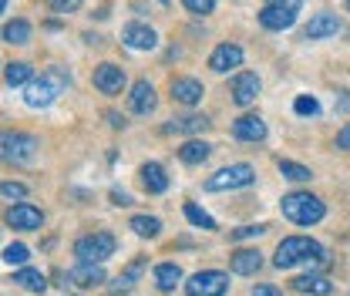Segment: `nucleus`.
<instances>
[{
    "label": "nucleus",
    "mask_w": 350,
    "mask_h": 296,
    "mask_svg": "<svg viewBox=\"0 0 350 296\" xmlns=\"http://www.w3.org/2000/svg\"><path fill=\"white\" fill-rule=\"evenodd\" d=\"M68 81H71V78H68V68H57V64H54V68H47L41 75V81H31V85H27L24 101H27L31 108H47V105L68 88Z\"/></svg>",
    "instance_id": "obj_1"
},
{
    "label": "nucleus",
    "mask_w": 350,
    "mask_h": 296,
    "mask_svg": "<svg viewBox=\"0 0 350 296\" xmlns=\"http://www.w3.org/2000/svg\"><path fill=\"white\" fill-rule=\"evenodd\" d=\"M280 209H283V215H286L290 222H297V226H317V222L327 215V206H323L317 196H310V192H290V196H283Z\"/></svg>",
    "instance_id": "obj_2"
},
{
    "label": "nucleus",
    "mask_w": 350,
    "mask_h": 296,
    "mask_svg": "<svg viewBox=\"0 0 350 296\" xmlns=\"http://www.w3.org/2000/svg\"><path fill=\"white\" fill-rule=\"evenodd\" d=\"M0 159L14 165H27L38 159V138L24 131H0Z\"/></svg>",
    "instance_id": "obj_3"
},
{
    "label": "nucleus",
    "mask_w": 350,
    "mask_h": 296,
    "mask_svg": "<svg viewBox=\"0 0 350 296\" xmlns=\"http://www.w3.org/2000/svg\"><path fill=\"white\" fill-rule=\"evenodd\" d=\"M320 250H323V246L313 243V239H306V236H290V239H283V243L276 246L273 266H276V269H290V266H297V263H306L310 256H317Z\"/></svg>",
    "instance_id": "obj_4"
},
{
    "label": "nucleus",
    "mask_w": 350,
    "mask_h": 296,
    "mask_svg": "<svg viewBox=\"0 0 350 296\" xmlns=\"http://www.w3.org/2000/svg\"><path fill=\"white\" fill-rule=\"evenodd\" d=\"M253 182H256L253 165L236 162V165H226V169H219L216 175H209V178H206V189H209V192H232V189H246V185H253Z\"/></svg>",
    "instance_id": "obj_5"
},
{
    "label": "nucleus",
    "mask_w": 350,
    "mask_h": 296,
    "mask_svg": "<svg viewBox=\"0 0 350 296\" xmlns=\"http://www.w3.org/2000/svg\"><path fill=\"white\" fill-rule=\"evenodd\" d=\"M75 256L78 263H105L108 256H115V236L111 232H88L75 243Z\"/></svg>",
    "instance_id": "obj_6"
},
{
    "label": "nucleus",
    "mask_w": 350,
    "mask_h": 296,
    "mask_svg": "<svg viewBox=\"0 0 350 296\" xmlns=\"http://www.w3.org/2000/svg\"><path fill=\"white\" fill-rule=\"evenodd\" d=\"M226 290H229V276L219 269H202L185 283L189 296H226Z\"/></svg>",
    "instance_id": "obj_7"
},
{
    "label": "nucleus",
    "mask_w": 350,
    "mask_h": 296,
    "mask_svg": "<svg viewBox=\"0 0 350 296\" xmlns=\"http://www.w3.org/2000/svg\"><path fill=\"white\" fill-rule=\"evenodd\" d=\"M7 226H14L21 232H34V229L44 226V212L38 206H31V202H17V206L7 209Z\"/></svg>",
    "instance_id": "obj_8"
},
{
    "label": "nucleus",
    "mask_w": 350,
    "mask_h": 296,
    "mask_svg": "<svg viewBox=\"0 0 350 296\" xmlns=\"http://www.w3.org/2000/svg\"><path fill=\"white\" fill-rule=\"evenodd\" d=\"M94 88L101 94H122L125 88V71L118 64H98L94 68Z\"/></svg>",
    "instance_id": "obj_9"
},
{
    "label": "nucleus",
    "mask_w": 350,
    "mask_h": 296,
    "mask_svg": "<svg viewBox=\"0 0 350 296\" xmlns=\"http://www.w3.org/2000/svg\"><path fill=\"white\" fill-rule=\"evenodd\" d=\"M239 64H243V47L239 44H219L213 51V57H209V68L219 71V75H226V71H232Z\"/></svg>",
    "instance_id": "obj_10"
},
{
    "label": "nucleus",
    "mask_w": 350,
    "mask_h": 296,
    "mask_svg": "<svg viewBox=\"0 0 350 296\" xmlns=\"http://www.w3.org/2000/svg\"><path fill=\"white\" fill-rule=\"evenodd\" d=\"M122 44L131 47V51H152L159 38H155V31L148 27V24H129L125 31H122Z\"/></svg>",
    "instance_id": "obj_11"
},
{
    "label": "nucleus",
    "mask_w": 350,
    "mask_h": 296,
    "mask_svg": "<svg viewBox=\"0 0 350 296\" xmlns=\"http://www.w3.org/2000/svg\"><path fill=\"white\" fill-rule=\"evenodd\" d=\"M68 280L81 290H91V286L105 283V269H101V263H78L75 269H68Z\"/></svg>",
    "instance_id": "obj_12"
},
{
    "label": "nucleus",
    "mask_w": 350,
    "mask_h": 296,
    "mask_svg": "<svg viewBox=\"0 0 350 296\" xmlns=\"http://www.w3.org/2000/svg\"><path fill=\"white\" fill-rule=\"evenodd\" d=\"M260 78L253 75V71H243V75H236V81H232V101L236 105H253L256 101V94H260Z\"/></svg>",
    "instance_id": "obj_13"
},
{
    "label": "nucleus",
    "mask_w": 350,
    "mask_h": 296,
    "mask_svg": "<svg viewBox=\"0 0 350 296\" xmlns=\"http://www.w3.org/2000/svg\"><path fill=\"white\" fill-rule=\"evenodd\" d=\"M232 135L239 138V142H262L266 138V122H262L260 115H243V118H236L232 122Z\"/></svg>",
    "instance_id": "obj_14"
},
{
    "label": "nucleus",
    "mask_w": 350,
    "mask_h": 296,
    "mask_svg": "<svg viewBox=\"0 0 350 296\" xmlns=\"http://www.w3.org/2000/svg\"><path fill=\"white\" fill-rule=\"evenodd\" d=\"M337 31H340L337 14H317V17H310V24L304 27V38L306 41H320V38H334Z\"/></svg>",
    "instance_id": "obj_15"
},
{
    "label": "nucleus",
    "mask_w": 350,
    "mask_h": 296,
    "mask_svg": "<svg viewBox=\"0 0 350 296\" xmlns=\"http://www.w3.org/2000/svg\"><path fill=\"white\" fill-rule=\"evenodd\" d=\"M155 88L148 85V81H135L131 85V94H129V108L135 115H148V111H155Z\"/></svg>",
    "instance_id": "obj_16"
},
{
    "label": "nucleus",
    "mask_w": 350,
    "mask_h": 296,
    "mask_svg": "<svg viewBox=\"0 0 350 296\" xmlns=\"http://www.w3.org/2000/svg\"><path fill=\"white\" fill-rule=\"evenodd\" d=\"M293 290L297 293H306V296H330L334 293V283L320 273H306V276H297L293 280Z\"/></svg>",
    "instance_id": "obj_17"
},
{
    "label": "nucleus",
    "mask_w": 350,
    "mask_h": 296,
    "mask_svg": "<svg viewBox=\"0 0 350 296\" xmlns=\"http://www.w3.org/2000/svg\"><path fill=\"white\" fill-rule=\"evenodd\" d=\"M206 128H209V118H206V115H185V118L165 122L162 131H165V135H199V131H206Z\"/></svg>",
    "instance_id": "obj_18"
},
{
    "label": "nucleus",
    "mask_w": 350,
    "mask_h": 296,
    "mask_svg": "<svg viewBox=\"0 0 350 296\" xmlns=\"http://www.w3.org/2000/svg\"><path fill=\"white\" fill-rule=\"evenodd\" d=\"M260 24L266 31H286V27L297 24V14H293V10H283V7H262Z\"/></svg>",
    "instance_id": "obj_19"
},
{
    "label": "nucleus",
    "mask_w": 350,
    "mask_h": 296,
    "mask_svg": "<svg viewBox=\"0 0 350 296\" xmlns=\"http://www.w3.org/2000/svg\"><path fill=\"white\" fill-rule=\"evenodd\" d=\"M260 266H262L260 250H239V253H232V259H229V269L236 276H253V273H260Z\"/></svg>",
    "instance_id": "obj_20"
},
{
    "label": "nucleus",
    "mask_w": 350,
    "mask_h": 296,
    "mask_svg": "<svg viewBox=\"0 0 350 296\" xmlns=\"http://www.w3.org/2000/svg\"><path fill=\"white\" fill-rule=\"evenodd\" d=\"M142 185H145V192L162 196V192L169 189V175H165V169H162L159 162H145V165H142Z\"/></svg>",
    "instance_id": "obj_21"
},
{
    "label": "nucleus",
    "mask_w": 350,
    "mask_h": 296,
    "mask_svg": "<svg viewBox=\"0 0 350 296\" xmlns=\"http://www.w3.org/2000/svg\"><path fill=\"white\" fill-rule=\"evenodd\" d=\"M202 85L196 81V78H175L172 81V98L178 105H199L202 101Z\"/></svg>",
    "instance_id": "obj_22"
},
{
    "label": "nucleus",
    "mask_w": 350,
    "mask_h": 296,
    "mask_svg": "<svg viewBox=\"0 0 350 296\" xmlns=\"http://www.w3.org/2000/svg\"><path fill=\"white\" fill-rule=\"evenodd\" d=\"M209 155H213V145H209V142H199V138H192V142H185V145L178 148V159H182L185 165H202Z\"/></svg>",
    "instance_id": "obj_23"
},
{
    "label": "nucleus",
    "mask_w": 350,
    "mask_h": 296,
    "mask_svg": "<svg viewBox=\"0 0 350 296\" xmlns=\"http://www.w3.org/2000/svg\"><path fill=\"white\" fill-rule=\"evenodd\" d=\"M3 78H7V85H10V88L31 85V78H34V68H31L27 61H10V64L3 68Z\"/></svg>",
    "instance_id": "obj_24"
},
{
    "label": "nucleus",
    "mask_w": 350,
    "mask_h": 296,
    "mask_svg": "<svg viewBox=\"0 0 350 296\" xmlns=\"http://www.w3.org/2000/svg\"><path fill=\"white\" fill-rule=\"evenodd\" d=\"M0 38H3L7 44H27L31 41V24L21 21V17H17V21H7L3 31H0Z\"/></svg>",
    "instance_id": "obj_25"
},
{
    "label": "nucleus",
    "mask_w": 350,
    "mask_h": 296,
    "mask_svg": "<svg viewBox=\"0 0 350 296\" xmlns=\"http://www.w3.org/2000/svg\"><path fill=\"white\" fill-rule=\"evenodd\" d=\"M14 283H21L24 290H31V293H44L47 290V280H44V273H38V269H17L14 273Z\"/></svg>",
    "instance_id": "obj_26"
},
{
    "label": "nucleus",
    "mask_w": 350,
    "mask_h": 296,
    "mask_svg": "<svg viewBox=\"0 0 350 296\" xmlns=\"http://www.w3.org/2000/svg\"><path fill=\"white\" fill-rule=\"evenodd\" d=\"M129 229L135 236H142V239H155L159 236V229H162V222L155 219V215H135L129 222Z\"/></svg>",
    "instance_id": "obj_27"
},
{
    "label": "nucleus",
    "mask_w": 350,
    "mask_h": 296,
    "mask_svg": "<svg viewBox=\"0 0 350 296\" xmlns=\"http://www.w3.org/2000/svg\"><path fill=\"white\" fill-rule=\"evenodd\" d=\"M155 283H159V290H175V286L182 283V269H178L175 263L155 266Z\"/></svg>",
    "instance_id": "obj_28"
},
{
    "label": "nucleus",
    "mask_w": 350,
    "mask_h": 296,
    "mask_svg": "<svg viewBox=\"0 0 350 296\" xmlns=\"http://www.w3.org/2000/svg\"><path fill=\"white\" fill-rule=\"evenodd\" d=\"M142 269H145V259H135L129 269H125V273H122V276L115 280V293H129L131 283H135V280L142 276Z\"/></svg>",
    "instance_id": "obj_29"
},
{
    "label": "nucleus",
    "mask_w": 350,
    "mask_h": 296,
    "mask_svg": "<svg viewBox=\"0 0 350 296\" xmlns=\"http://www.w3.org/2000/svg\"><path fill=\"white\" fill-rule=\"evenodd\" d=\"M280 172H283V178H293V182H310L313 178V172L300 165V162H290V159H280Z\"/></svg>",
    "instance_id": "obj_30"
},
{
    "label": "nucleus",
    "mask_w": 350,
    "mask_h": 296,
    "mask_svg": "<svg viewBox=\"0 0 350 296\" xmlns=\"http://www.w3.org/2000/svg\"><path fill=\"white\" fill-rule=\"evenodd\" d=\"M185 219H189L192 226H199V229H216V219H213L209 212H202L196 202H185Z\"/></svg>",
    "instance_id": "obj_31"
},
{
    "label": "nucleus",
    "mask_w": 350,
    "mask_h": 296,
    "mask_svg": "<svg viewBox=\"0 0 350 296\" xmlns=\"http://www.w3.org/2000/svg\"><path fill=\"white\" fill-rule=\"evenodd\" d=\"M27 259H31V250L24 243H10L3 250V263H10V266H27Z\"/></svg>",
    "instance_id": "obj_32"
},
{
    "label": "nucleus",
    "mask_w": 350,
    "mask_h": 296,
    "mask_svg": "<svg viewBox=\"0 0 350 296\" xmlns=\"http://www.w3.org/2000/svg\"><path fill=\"white\" fill-rule=\"evenodd\" d=\"M0 196L3 199H14V202H24L27 199V185H21V182H0Z\"/></svg>",
    "instance_id": "obj_33"
},
{
    "label": "nucleus",
    "mask_w": 350,
    "mask_h": 296,
    "mask_svg": "<svg viewBox=\"0 0 350 296\" xmlns=\"http://www.w3.org/2000/svg\"><path fill=\"white\" fill-rule=\"evenodd\" d=\"M293 111H297V115H310V118H313V115H317V111H320V105H317V98H310V94H300V98H297V101H293Z\"/></svg>",
    "instance_id": "obj_34"
},
{
    "label": "nucleus",
    "mask_w": 350,
    "mask_h": 296,
    "mask_svg": "<svg viewBox=\"0 0 350 296\" xmlns=\"http://www.w3.org/2000/svg\"><path fill=\"white\" fill-rule=\"evenodd\" d=\"M185 3V10H192V14H213L216 10V0H182Z\"/></svg>",
    "instance_id": "obj_35"
},
{
    "label": "nucleus",
    "mask_w": 350,
    "mask_h": 296,
    "mask_svg": "<svg viewBox=\"0 0 350 296\" xmlns=\"http://www.w3.org/2000/svg\"><path fill=\"white\" fill-rule=\"evenodd\" d=\"M262 232H266V226H243V229L232 232V239L243 243V239H253V236H262Z\"/></svg>",
    "instance_id": "obj_36"
},
{
    "label": "nucleus",
    "mask_w": 350,
    "mask_h": 296,
    "mask_svg": "<svg viewBox=\"0 0 350 296\" xmlns=\"http://www.w3.org/2000/svg\"><path fill=\"white\" fill-rule=\"evenodd\" d=\"M51 7H54V10H61V14H71V10H78V7H81V0H51Z\"/></svg>",
    "instance_id": "obj_37"
},
{
    "label": "nucleus",
    "mask_w": 350,
    "mask_h": 296,
    "mask_svg": "<svg viewBox=\"0 0 350 296\" xmlns=\"http://www.w3.org/2000/svg\"><path fill=\"white\" fill-rule=\"evenodd\" d=\"M266 7H283V10H300V0H266Z\"/></svg>",
    "instance_id": "obj_38"
},
{
    "label": "nucleus",
    "mask_w": 350,
    "mask_h": 296,
    "mask_svg": "<svg viewBox=\"0 0 350 296\" xmlns=\"http://www.w3.org/2000/svg\"><path fill=\"white\" fill-rule=\"evenodd\" d=\"M337 148H344V152L350 148V122L340 128V131H337Z\"/></svg>",
    "instance_id": "obj_39"
},
{
    "label": "nucleus",
    "mask_w": 350,
    "mask_h": 296,
    "mask_svg": "<svg viewBox=\"0 0 350 296\" xmlns=\"http://www.w3.org/2000/svg\"><path fill=\"white\" fill-rule=\"evenodd\" d=\"M253 296H283V293H280L276 286H266V283H262V286H256V290H253Z\"/></svg>",
    "instance_id": "obj_40"
},
{
    "label": "nucleus",
    "mask_w": 350,
    "mask_h": 296,
    "mask_svg": "<svg viewBox=\"0 0 350 296\" xmlns=\"http://www.w3.org/2000/svg\"><path fill=\"white\" fill-rule=\"evenodd\" d=\"M111 202L115 206H131V196L129 192H111Z\"/></svg>",
    "instance_id": "obj_41"
},
{
    "label": "nucleus",
    "mask_w": 350,
    "mask_h": 296,
    "mask_svg": "<svg viewBox=\"0 0 350 296\" xmlns=\"http://www.w3.org/2000/svg\"><path fill=\"white\" fill-rule=\"evenodd\" d=\"M108 122H111V125H115V128H122V125H125V122H122V118H118L115 111H108Z\"/></svg>",
    "instance_id": "obj_42"
},
{
    "label": "nucleus",
    "mask_w": 350,
    "mask_h": 296,
    "mask_svg": "<svg viewBox=\"0 0 350 296\" xmlns=\"http://www.w3.org/2000/svg\"><path fill=\"white\" fill-rule=\"evenodd\" d=\"M3 7H7V0H0V14H3Z\"/></svg>",
    "instance_id": "obj_43"
},
{
    "label": "nucleus",
    "mask_w": 350,
    "mask_h": 296,
    "mask_svg": "<svg viewBox=\"0 0 350 296\" xmlns=\"http://www.w3.org/2000/svg\"><path fill=\"white\" fill-rule=\"evenodd\" d=\"M159 3H169V0H159Z\"/></svg>",
    "instance_id": "obj_44"
},
{
    "label": "nucleus",
    "mask_w": 350,
    "mask_h": 296,
    "mask_svg": "<svg viewBox=\"0 0 350 296\" xmlns=\"http://www.w3.org/2000/svg\"><path fill=\"white\" fill-rule=\"evenodd\" d=\"M71 296H78V293H71Z\"/></svg>",
    "instance_id": "obj_45"
}]
</instances>
